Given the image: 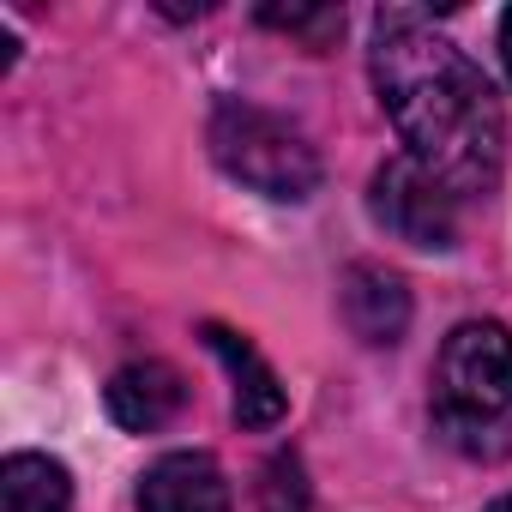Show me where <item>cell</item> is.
Masks as SVG:
<instances>
[{
	"instance_id": "cell-8",
	"label": "cell",
	"mask_w": 512,
	"mask_h": 512,
	"mask_svg": "<svg viewBox=\"0 0 512 512\" xmlns=\"http://www.w3.org/2000/svg\"><path fill=\"white\" fill-rule=\"evenodd\" d=\"M181 398H187V392H181V374H175L169 362H127V368L109 374V392H103L109 416H115L127 434H157L163 422H175Z\"/></svg>"
},
{
	"instance_id": "cell-12",
	"label": "cell",
	"mask_w": 512,
	"mask_h": 512,
	"mask_svg": "<svg viewBox=\"0 0 512 512\" xmlns=\"http://www.w3.org/2000/svg\"><path fill=\"white\" fill-rule=\"evenodd\" d=\"M500 61H506V73H512V7H506V19H500Z\"/></svg>"
},
{
	"instance_id": "cell-2",
	"label": "cell",
	"mask_w": 512,
	"mask_h": 512,
	"mask_svg": "<svg viewBox=\"0 0 512 512\" xmlns=\"http://www.w3.org/2000/svg\"><path fill=\"white\" fill-rule=\"evenodd\" d=\"M434 428L464 458H506L512 452V332L494 320H464L434 356L428 392Z\"/></svg>"
},
{
	"instance_id": "cell-9",
	"label": "cell",
	"mask_w": 512,
	"mask_h": 512,
	"mask_svg": "<svg viewBox=\"0 0 512 512\" xmlns=\"http://www.w3.org/2000/svg\"><path fill=\"white\" fill-rule=\"evenodd\" d=\"M0 512H73V476L49 452H13L0 464Z\"/></svg>"
},
{
	"instance_id": "cell-11",
	"label": "cell",
	"mask_w": 512,
	"mask_h": 512,
	"mask_svg": "<svg viewBox=\"0 0 512 512\" xmlns=\"http://www.w3.org/2000/svg\"><path fill=\"white\" fill-rule=\"evenodd\" d=\"M260 19H266V25H278V31H290V37H308L314 49H320L326 37H338V31H344V13H338V7H290V13H284V7H266Z\"/></svg>"
},
{
	"instance_id": "cell-5",
	"label": "cell",
	"mask_w": 512,
	"mask_h": 512,
	"mask_svg": "<svg viewBox=\"0 0 512 512\" xmlns=\"http://www.w3.org/2000/svg\"><path fill=\"white\" fill-rule=\"evenodd\" d=\"M139 512H229V482L205 452H163L139 482Z\"/></svg>"
},
{
	"instance_id": "cell-1",
	"label": "cell",
	"mask_w": 512,
	"mask_h": 512,
	"mask_svg": "<svg viewBox=\"0 0 512 512\" xmlns=\"http://www.w3.org/2000/svg\"><path fill=\"white\" fill-rule=\"evenodd\" d=\"M368 67H374V91L416 163H428L458 193H488L500 181L506 115H500L494 85L458 43H446L422 13L386 7V13H374Z\"/></svg>"
},
{
	"instance_id": "cell-7",
	"label": "cell",
	"mask_w": 512,
	"mask_h": 512,
	"mask_svg": "<svg viewBox=\"0 0 512 512\" xmlns=\"http://www.w3.org/2000/svg\"><path fill=\"white\" fill-rule=\"evenodd\" d=\"M338 302H344V326H350L362 344H374V350L398 344L404 326H410V290H404V278L386 272V266H350Z\"/></svg>"
},
{
	"instance_id": "cell-6",
	"label": "cell",
	"mask_w": 512,
	"mask_h": 512,
	"mask_svg": "<svg viewBox=\"0 0 512 512\" xmlns=\"http://www.w3.org/2000/svg\"><path fill=\"white\" fill-rule=\"evenodd\" d=\"M205 344L217 350V362L235 380V422L241 428H278L290 398H284V380L272 374V362L253 350L241 332H229V326H205Z\"/></svg>"
},
{
	"instance_id": "cell-10",
	"label": "cell",
	"mask_w": 512,
	"mask_h": 512,
	"mask_svg": "<svg viewBox=\"0 0 512 512\" xmlns=\"http://www.w3.org/2000/svg\"><path fill=\"white\" fill-rule=\"evenodd\" d=\"M260 506L266 512H308V482H302V458L296 452H278L260 470Z\"/></svg>"
},
{
	"instance_id": "cell-4",
	"label": "cell",
	"mask_w": 512,
	"mask_h": 512,
	"mask_svg": "<svg viewBox=\"0 0 512 512\" xmlns=\"http://www.w3.org/2000/svg\"><path fill=\"white\" fill-rule=\"evenodd\" d=\"M458 187L452 181H440L428 163H416L410 151L404 157H392V163H380L374 169V187H368V205H374V217L398 235V241H410V247H422V253H446L452 241H458Z\"/></svg>"
},
{
	"instance_id": "cell-3",
	"label": "cell",
	"mask_w": 512,
	"mask_h": 512,
	"mask_svg": "<svg viewBox=\"0 0 512 512\" xmlns=\"http://www.w3.org/2000/svg\"><path fill=\"white\" fill-rule=\"evenodd\" d=\"M211 157L229 181L266 193V199H308L320 187V151L302 139V127H290L284 115L260 109V103H217L211 115Z\"/></svg>"
},
{
	"instance_id": "cell-13",
	"label": "cell",
	"mask_w": 512,
	"mask_h": 512,
	"mask_svg": "<svg viewBox=\"0 0 512 512\" xmlns=\"http://www.w3.org/2000/svg\"><path fill=\"white\" fill-rule=\"evenodd\" d=\"M488 512H512V494H500V500H494V506H488Z\"/></svg>"
}]
</instances>
